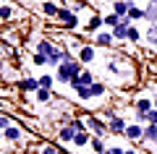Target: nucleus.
I'll use <instances>...</instances> for the list:
<instances>
[{"label": "nucleus", "mask_w": 157, "mask_h": 154, "mask_svg": "<svg viewBox=\"0 0 157 154\" xmlns=\"http://www.w3.org/2000/svg\"><path fill=\"white\" fill-rule=\"evenodd\" d=\"M86 120V131L92 133V136H97V138H105L107 133V120H102V118H97V115H86L84 118Z\"/></svg>", "instance_id": "1"}, {"label": "nucleus", "mask_w": 157, "mask_h": 154, "mask_svg": "<svg viewBox=\"0 0 157 154\" xmlns=\"http://www.w3.org/2000/svg\"><path fill=\"white\" fill-rule=\"evenodd\" d=\"M55 21L60 24L63 29H68V32H73V29H78V26H81L78 16L71 11V8H60V13H58V18H55Z\"/></svg>", "instance_id": "2"}, {"label": "nucleus", "mask_w": 157, "mask_h": 154, "mask_svg": "<svg viewBox=\"0 0 157 154\" xmlns=\"http://www.w3.org/2000/svg\"><path fill=\"white\" fill-rule=\"evenodd\" d=\"M76 58H78V63H81V66H92V63L97 60V44H92V42H84V47L78 50L76 52Z\"/></svg>", "instance_id": "3"}, {"label": "nucleus", "mask_w": 157, "mask_h": 154, "mask_svg": "<svg viewBox=\"0 0 157 154\" xmlns=\"http://www.w3.org/2000/svg\"><path fill=\"white\" fill-rule=\"evenodd\" d=\"M102 29H105V16H102V13H92L89 21L81 26V32H84V34H92V37H94V34H97V32H102Z\"/></svg>", "instance_id": "4"}, {"label": "nucleus", "mask_w": 157, "mask_h": 154, "mask_svg": "<svg viewBox=\"0 0 157 154\" xmlns=\"http://www.w3.org/2000/svg\"><path fill=\"white\" fill-rule=\"evenodd\" d=\"M123 138L131 141V144H144V126H141V123H128Z\"/></svg>", "instance_id": "5"}, {"label": "nucleus", "mask_w": 157, "mask_h": 154, "mask_svg": "<svg viewBox=\"0 0 157 154\" xmlns=\"http://www.w3.org/2000/svg\"><path fill=\"white\" fill-rule=\"evenodd\" d=\"M13 86H16L18 92H26V94H37L39 89H42V86H39V78H37V76H26V78H18V81L13 84Z\"/></svg>", "instance_id": "6"}, {"label": "nucleus", "mask_w": 157, "mask_h": 154, "mask_svg": "<svg viewBox=\"0 0 157 154\" xmlns=\"http://www.w3.org/2000/svg\"><path fill=\"white\" fill-rule=\"evenodd\" d=\"M92 44H97L100 50H110L113 44H115V37H113L110 29H102V32L94 34V42H92Z\"/></svg>", "instance_id": "7"}, {"label": "nucleus", "mask_w": 157, "mask_h": 154, "mask_svg": "<svg viewBox=\"0 0 157 154\" xmlns=\"http://www.w3.org/2000/svg\"><path fill=\"white\" fill-rule=\"evenodd\" d=\"M126 128H128V120H126V118H113V120H107V131L113 133V136H123L126 133Z\"/></svg>", "instance_id": "8"}, {"label": "nucleus", "mask_w": 157, "mask_h": 154, "mask_svg": "<svg viewBox=\"0 0 157 154\" xmlns=\"http://www.w3.org/2000/svg\"><path fill=\"white\" fill-rule=\"evenodd\" d=\"M131 26H134V24H131L128 18H121V24L113 29V37H115V42H126V39H128V29H131Z\"/></svg>", "instance_id": "9"}, {"label": "nucleus", "mask_w": 157, "mask_h": 154, "mask_svg": "<svg viewBox=\"0 0 157 154\" xmlns=\"http://www.w3.org/2000/svg\"><path fill=\"white\" fill-rule=\"evenodd\" d=\"M39 11H42V16H47V18H58L60 6H55V0H42V3H39Z\"/></svg>", "instance_id": "10"}, {"label": "nucleus", "mask_w": 157, "mask_h": 154, "mask_svg": "<svg viewBox=\"0 0 157 154\" xmlns=\"http://www.w3.org/2000/svg\"><path fill=\"white\" fill-rule=\"evenodd\" d=\"M73 138H76V131H73L68 123L58 128V144H73Z\"/></svg>", "instance_id": "11"}, {"label": "nucleus", "mask_w": 157, "mask_h": 154, "mask_svg": "<svg viewBox=\"0 0 157 154\" xmlns=\"http://www.w3.org/2000/svg\"><path fill=\"white\" fill-rule=\"evenodd\" d=\"M110 6H113V13H115L118 18H126L128 16V8H131V0H115Z\"/></svg>", "instance_id": "12"}, {"label": "nucleus", "mask_w": 157, "mask_h": 154, "mask_svg": "<svg viewBox=\"0 0 157 154\" xmlns=\"http://www.w3.org/2000/svg\"><path fill=\"white\" fill-rule=\"evenodd\" d=\"M89 92H92V99H105L107 94H110V89H107V84H102V81H94L89 86Z\"/></svg>", "instance_id": "13"}, {"label": "nucleus", "mask_w": 157, "mask_h": 154, "mask_svg": "<svg viewBox=\"0 0 157 154\" xmlns=\"http://www.w3.org/2000/svg\"><path fill=\"white\" fill-rule=\"evenodd\" d=\"M0 18H3V24H6V26L13 21V18H16V8H13L8 0H3V8H0Z\"/></svg>", "instance_id": "14"}, {"label": "nucleus", "mask_w": 157, "mask_h": 154, "mask_svg": "<svg viewBox=\"0 0 157 154\" xmlns=\"http://www.w3.org/2000/svg\"><path fill=\"white\" fill-rule=\"evenodd\" d=\"M144 24L157 26V8H155V3H147L144 6Z\"/></svg>", "instance_id": "15"}, {"label": "nucleus", "mask_w": 157, "mask_h": 154, "mask_svg": "<svg viewBox=\"0 0 157 154\" xmlns=\"http://www.w3.org/2000/svg\"><path fill=\"white\" fill-rule=\"evenodd\" d=\"M126 18H128L131 24H136V21H144V8H139V6L134 3V0H131V8H128V16H126Z\"/></svg>", "instance_id": "16"}, {"label": "nucleus", "mask_w": 157, "mask_h": 154, "mask_svg": "<svg viewBox=\"0 0 157 154\" xmlns=\"http://www.w3.org/2000/svg\"><path fill=\"white\" fill-rule=\"evenodd\" d=\"M92 133L89 131H81V133H76V138H73V146H78V149H84V146H89L92 144Z\"/></svg>", "instance_id": "17"}, {"label": "nucleus", "mask_w": 157, "mask_h": 154, "mask_svg": "<svg viewBox=\"0 0 157 154\" xmlns=\"http://www.w3.org/2000/svg\"><path fill=\"white\" fill-rule=\"evenodd\" d=\"M29 63H32V66H37V68H47L50 58H47V55H42V52H37V50H34L32 55H29Z\"/></svg>", "instance_id": "18"}, {"label": "nucleus", "mask_w": 157, "mask_h": 154, "mask_svg": "<svg viewBox=\"0 0 157 154\" xmlns=\"http://www.w3.org/2000/svg\"><path fill=\"white\" fill-rule=\"evenodd\" d=\"M37 152H39V154H58V152H60V144L55 146L52 141H39V144H37Z\"/></svg>", "instance_id": "19"}, {"label": "nucleus", "mask_w": 157, "mask_h": 154, "mask_svg": "<svg viewBox=\"0 0 157 154\" xmlns=\"http://www.w3.org/2000/svg\"><path fill=\"white\" fill-rule=\"evenodd\" d=\"M144 42H147V47L157 50V26H149V29L144 32Z\"/></svg>", "instance_id": "20"}, {"label": "nucleus", "mask_w": 157, "mask_h": 154, "mask_svg": "<svg viewBox=\"0 0 157 154\" xmlns=\"http://www.w3.org/2000/svg\"><path fill=\"white\" fill-rule=\"evenodd\" d=\"M141 39H144V34H141V32H139V26L134 24V26L128 29V39H126V44H139Z\"/></svg>", "instance_id": "21"}, {"label": "nucleus", "mask_w": 157, "mask_h": 154, "mask_svg": "<svg viewBox=\"0 0 157 154\" xmlns=\"http://www.w3.org/2000/svg\"><path fill=\"white\" fill-rule=\"evenodd\" d=\"M34 102H39V105H47V102H52V89H39V92L34 94Z\"/></svg>", "instance_id": "22"}, {"label": "nucleus", "mask_w": 157, "mask_h": 154, "mask_svg": "<svg viewBox=\"0 0 157 154\" xmlns=\"http://www.w3.org/2000/svg\"><path fill=\"white\" fill-rule=\"evenodd\" d=\"M89 149H92V152H94V154H105L107 152V144H105V138H92V144H89Z\"/></svg>", "instance_id": "23"}, {"label": "nucleus", "mask_w": 157, "mask_h": 154, "mask_svg": "<svg viewBox=\"0 0 157 154\" xmlns=\"http://www.w3.org/2000/svg\"><path fill=\"white\" fill-rule=\"evenodd\" d=\"M37 78H39V86H42V89H52V92H55V76L42 73V76H37Z\"/></svg>", "instance_id": "24"}, {"label": "nucleus", "mask_w": 157, "mask_h": 154, "mask_svg": "<svg viewBox=\"0 0 157 154\" xmlns=\"http://www.w3.org/2000/svg\"><path fill=\"white\" fill-rule=\"evenodd\" d=\"M144 141L157 144V126H144Z\"/></svg>", "instance_id": "25"}, {"label": "nucleus", "mask_w": 157, "mask_h": 154, "mask_svg": "<svg viewBox=\"0 0 157 154\" xmlns=\"http://www.w3.org/2000/svg\"><path fill=\"white\" fill-rule=\"evenodd\" d=\"M73 94H76V99H78V102H84V105H86V102L92 99V92H89V86H81L78 92H73Z\"/></svg>", "instance_id": "26"}, {"label": "nucleus", "mask_w": 157, "mask_h": 154, "mask_svg": "<svg viewBox=\"0 0 157 154\" xmlns=\"http://www.w3.org/2000/svg\"><path fill=\"white\" fill-rule=\"evenodd\" d=\"M118 24H121V18H118L115 13H105V29H110V32H113Z\"/></svg>", "instance_id": "27"}, {"label": "nucleus", "mask_w": 157, "mask_h": 154, "mask_svg": "<svg viewBox=\"0 0 157 154\" xmlns=\"http://www.w3.org/2000/svg\"><path fill=\"white\" fill-rule=\"evenodd\" d=\"M84 6H86L84 0H73V3H71V6H68V8H71V11L76 13V16H78V11H84Z\"/></svg>", "instance_id": "28"}, {"label": "nucleus", "mask_w": 157, "mask_h": 154, "mask_svg": "<svg viewBox=\"0 0 157 154\" xmlns=\"http://www.w3.org/2000/svg\"><path fill=\"white\" fill-rule=\"evenodd\" d=\"M13 120H16V118H11L8 112H3V115H0V128H8V126L13 123Z\"/></svg>", "instance_id": "29"}, {"label": "nucleus", "mask_w": 157, "mask_h": 154, "mask_svg": "<svg viewBox=\"0 0 157 154\" xmlns=\"http://www.w3.org/2000/svg\"><path fill=\"white\" fill-rule=\"evenodd\" d=\"M105 154H126V146H118V144H113V146H107Z\"/></svg>", "instance_id": "30"}, {"label": "nucleus", "mask_w": 157, "mask_h": 154, "mask_svg": "<svg viewBox=\"0 0 157 154\" xmlns=\"http://www.w3.org/2000/svg\"><path fill=\"white\" fill-rule=\"evenodd\" d=\"M147 126H157V110L147 112Z\"/></svg>", "instance_id": "31"}, {"label": "nucleus", "mask_w": 157, "mask_h": 154, "mask_svg": "<svg viewBox=\"0 0 157 154\" xmlns=\"http://www.w3.org/2000/svg\"><path fill=\"white\" fill-rule=\"evenodd\" d=\"M126 154H139L136 149H131V146H126Z\"/></svg>", "instance_id": "32"}, {"label": "nucleus", "mask_w": 157, "mask_h": 154, "mask_svg": "<svg viewBox=\"0 0 157 154\" xmlns=\"http://www.w3.org/2000/svg\"><path fill=\"white\" fill-rule=\"evenodd\" d=\"M26 154H39V152H37V149H29V152H26Z\"/></svg>", "instance_id": "33"}, {"label": "nucleus", "mask_w": 157, "mask_h": 154, "mask_svg": "<svg viewBox=\"0 0 157 154\" xmlns=\"http://www.w3.org/2000/svg\"><path fill=\"white\" fill-rule=\"evenodd\" d=\"M152 102H155V110H157V94H155V97H152Z\"/></svg>", "instance_id": "34"}, {"label": "nucleus", "mask_w": 157, "mask_h": 154, "mask_svg": "<svg viewBox=\"0 0 157 154\" xmlns=\"http://www.w3.org/2000/svg\"><path fill=\"white\" fill-rule=\"evenodd\" d=\"M152 3H155V8H157V0H152Z\"/></svg>", "instance_id": "35"}, {"label": "nucleus", "mask_w": 157, "mask_h": 154, "mask_svg": "<svg viewBox=\"0 0 157 154\" xmlns=\"http://www.w3.org/2000/svg\"><path fill=\"white\" fill-rule=\"evenodd\" d=\"M144 3H152V0H144Z\"/></svg>", "instance_id": "36"}]
</instances>
